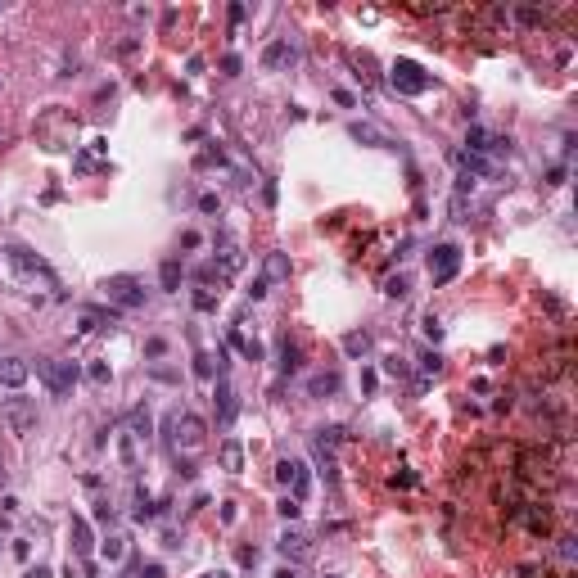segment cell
Returning <instances> with one entry per match:
<instances>
[{
	"mask_svg": "<svg viewBox=\"0 0 578 578\" xmlns=\"http://www.w3.org/2000/svg\"><path fill=\"white\" fill-rule=\"evenodd\" d=\"M547 186H565V167H551V172H547Z\"/></svg>",
	"mask_w": 578,
	"mask_h": 578,
	"instance_id": "51",
	"label": "cell"
},
{
	"mask_svg": "<svg viewBox=\"0 0 578 578\" xmlns=\"http://www.w3.org/2000/svg\"><path fill=\"white\" fill-rule=\"evenodd\" d=\"M276 479H281V488H289L294 501H303L307 492H312V475H307V465L298 461V456H281V461H276Z\"/></svg>",
	"mask_w": 578,
	"mask_h": 578,
	"instance_id": "7",
	"label": "cell"
},
{
	"mask_svg": "<svg viewBox=\"0 0 578 578\" xmlns=\"http://www.w3.org/2000/svg\"><path fill=\"white\" fill-rule=\"evenodd\" d=\"M276 371H281V375H298V371H303V344H298V339H281V361H276Z\"/></svg>",
	"mask_w": 578,
	"mask_h": 578,
	"instance_id": "12",
	"label": "cell"
},
{
	"mask_svg": "<svg viewBox=\"0 0 578 578\" xmlns=\"http://www.w3.org/2000/svg\"><path fill=\"white\" fill-rule=\"evenodd\" d=\"M141 578H163V565H141Z\"/></svg>",
	"mask_w": 578,
	"mask_h": 578,
	"instance_id": "52",
	"label": "cell"
},
{
	"mask_svg": "<svg viewBox=\"0 0 578 578\" xmlns=\"http://www.w3.org/2000/svg\"><path fill=\"white\" fill-rule=\"evenodd\" d=\"M117 452H122V465L136 470V438L131 434H117Z\"/></svg>",
	"mask_w": 578,
	"mask_h": 578,
	"instance_id": "28",
	"label": "cell"
},
{
	"mask_svg": "<svg viewBox=\"0 0 578 578\" xmlns=\"http://www.w3.org/2000/svg\"><path fill=\"white\" fill-rule=\"evenodd\" d=\"M195 307H199V312H217V294L203 289V285H195Z\"/></svg>",
	"mask_w": 578,
	"mask_h": 578,
	"instance_id": "29",
	"label": "cell"
},
{
	"mask_svg": "<svg viewBox=\"0 0 578 578\" xmlns=\"http://www.w3.org/2000/svg\"><path fill=\"white\" fill-rule=\"evenodd\" d=\"M5 262L14 266V276L18 281H27V285H46V289H59V281H55V271H50V262L41 258L37 249H27V244H18V240H9L5 244Z\"/></svg>",
	"mask_w": 578,
	"mask_h": 578,
	"instance_id": "2",
	"label": "cell"
},
{
	"mask_svg": "<svg viewBox=\"0 0 578 578\" xmlns=\"http://www.w3.org/2000/svg\"><path fill=\"white\" fill-rule=\"evenodd\" d=\"M271 578H298V565H281V570H276Z\"/></svg>",
	"mask_w": 578,
	"mask_h": 578,
	"instance_id": "54",
	"label": "cell"
},
{
	"mask_svg": "<svg viewBox=\"0 0 578 578\" xmlns=\"http://www.w3.org/2000/svg\"><path fill=\"white\" fill-rule=\"evenodd\" d=\"M145 357H149V361L167 357V339H163V335H149V339H145Z\"/></svg>",
	"mask_w": 578,
	"mask_h": 578,
	"instance_id": "30",
	"label": "cell"
},
{
	"mask_svg": "<svg viewBox=\"0 0 578 578\" xmlns=\"http://www.w3.org/2000/svg\"><path fill=\"white\" fill-rule=\"evenodd\" d=\"M0 484H5V465H0Z\"/></svg>",
	"mask_w": 578,
	"mask_h": 578,
	"instance_id": "56",
	"label": "cell"
},
{
	"mask_svg": "<svg viewBox=\"0 0 578 578\" xmlns=\"http://www.w3.org/2000/svg\"><path fill=\"white\" fill-rule=\"evenodd\" d=\"M199 578H231L226 570H208V574H199Z\"/></svg>",
	"mask_w": 578,
	"mask_h": 578,
	"instance_id": "55",
	"label": "cell"
},
{
	"mask_svg": "<svg viewBox=\"0 0 578 578\" xmlns=\"http://www.w3.org/2000/svg\"><path fill=\"white\" fill-rule=\"evenodd\" d=\"M212 402H217V420H221V425H231V420H235V411H240V402H235V389H231V380H226V375H217V398H212Z\"/></svg>",
	"mask_w": 578,
	"mask_h": 578,
	"instance_id": "15",
	"label": "cell"
},
{
	"mask_svg": "<svg viewBox=\"0 0 578 578\" xmlns=\"http://www.w3.org/2000/svg\"><path fill=\"white\" fill-rule=\"evenodd\" d=\"M461 262H465V253H461V244H452V240L434 244L430 258H425V266H430V281H434V285H452V281H456V271H461Z\"/></svg>",
	"mask_w": 578,
	"mask_h": 578,
	"instance_id": "4",
	"label": "cell"
},
{
	"mask_svg": "<svg viewBox=\"0 0 578 578\" xmlns=\"http://www.w3.org/2000/svg\"><path fill=\"white\" fill-rule=\"evenodd\" d=\"M86 375H91V384H109V380H113V371H109V361H91Z\"/></svg>",
	"mask_w": 578,
	"mask_h": 578,
	"instance_id": "32",
	"label": "cell"
},
{
	"mask_svg": "<svg viewBox=\"0 0 578 578\" xmlns=\"http://www.w3.org/2000/svg\"><path fill=\"white\" fill-rule=\"evenodd\" d=\"M244 294H249V303H262V298H266V294H271V285H266V281H262V276H258V281H253L249 289H244Z\"/></svg>",
	"mask_w": 578,
	"mask_h": 578,
	"instance_id": "38",
	"label": "cell"
},
{
	"mask_svg": "<svg viewBox=\"0 0 578 578\" xmlns=\"http://www.w3.org/2000/svg\"><path fill=\"white\" fill-rule=\"evenodd\" d=\"M72 167H77V172H95L100 163H95V154H77V158H72Z\"/></svg>",
	"mask_w": 578,
	"mask_h": 578,
	"instance_id": "43",
	"label": "cell"
},
{
	"mask_svg": "<svg viewBox=\"0 0 578 578\" xmlns=\"http://www.w3.org/2000/svg\"><path fill=\"white\" fill-rule=\"evenodd\" d=\"M27 375H32V366L23 357H0V389H14L18 393L27 384Z\"/></svg>",
	"mask_w": 578,
	"mask_h": 578,
	"instance_id": "11",
	"label": "cell"
},
{
	"mask_svg": "<svg viewBox=\"0 0 578 578\" xmlns=\"http://www.w3.org/2000/svg\"><path fill=\"white\" fill-rule=\"evenodd\" d=\"M100 289H104V298H109L113 307H122V312H136V307H145V285L136 281V276H109Z\"/></svg>",
	"mask_w": 578,
	"mask_h": 578,
	"instance_id": "6",
	"label": "cell"
},
{
	"mask_svg": "<svg viewBox=\"0 0 578 578\" xmlns=\"http://www.w3.org/2000/svg\"><path fill=\"white\" fill-rule=\"evenodd\" d=\"M240 68H244V59H240V55H221V72H226V77H235Z\"/></svg>",
	"mask_w": 578,
	"mask_h": 578,
	"instance_id": "42",
	"label": "cell"
},
{
	"mask_svg": "<svg viewBox=\"0 0 578 578\" xmlns=\"http://www.w3.org/2000/svg\"><path fill=\"white\" fill-rule=\"evenodd\" d=\"M371 348H375V339H371V330H348V335H344V352H348L352 361L371 357Z\"/></svg>",
	"mask_w": 578,
	"mask_h": 578,
	"instance_id": "18",
	"label": "cell"
},
{
	"mask_svg": "<svg viewBox=\"0 0 578 578\" xmlns=\"http://www.w3.org/2000/svg\"><path fill=\"white\" fill-rule=\"evenodd\" d=\"M375 384H380L375 371H361V393H375Z\"/></svg>",
	"mask_w": 578,
	"mask_h": 578,
	"instance_id": "47",
	"label": "cell"
},
{
	"mask_svg": "<svg viewBox=\"0 0 578 578\" xmlns=\"http://www.w3.org/2000/svg\"><path fill=\"white\" fill-rule=\"evenodd\" d=\"M158 515V506H154V497H149V492L141 488V484H136V497H131V520H154Z\"/></svg>",
	"mask_w": 578,
	"mask_h": 578,
	"instance_id": "24",
	"label": "cell"
},
{
	"mask_svg": "<svg viewBox=\"0 0 578 578\" xmlns=\"http://www.w3.org/2000/svg\"><path fill=\"white\" fill-rule=\"evenodd\" d=\"M326 578H339V574H326Z\"/></svg>",
	"mask_w": 578,
	"mask_h": 578,
	"instance_id": "57",
	"label": "cell"
},
{
	"mask_svg": "<svg viewBox=\"0 0 578 578\" xmlns=\"http://www.w3.org/2000/svg\"><path fill=\"white\" fill-rule=\"evenodd\" d=\"M335 393H339V371H316V375L307 380V398L326 402V398H335Z\"/></svg>",
	"mask_w": 578,
	"mask_h": 578,
	"instance_id": "16",
	"label": "cell"
},
{
	"mask_svg": "<svg viewBox=\"0 0 578 578\" xmlns=\"http://www.w3.org/2000/svg\"><path fill=\"white\" fill-rule=\"evenodd\" d=\"M163 434H167V447H172V452H203V443H208V425H203L195 411H181V406L167 411Z\"/></svg>",
	"mask_w": 578,
	"mask_h": 578,
	"instance_id": "1",
	"label": "cell"
},
{
	"mask_svg": "<svg viewBox=\"0 0 578 578\" xmlns=\"http://www.w3.org/2000/svg\"><path fill=\"white\" fill-rule=\"evenodd\" d=\"M195 375L199 380H212V375H221V361H217V352H195Z\"/></svg>",
	"mask_w": 578,
	"mask_h": 578,
	"instance_id": "26",
	"label": "cell"
},
{
	"mask_svg": "<svg viewBox=\"0 0 578 578\" xmlns=\"http://www.w3.org/2000/svg\"><path fill=\"white\" fill-rule=\"evenodd\" d=\"M235 515H240V510H235V501H221V520L235 524Z\"/></svg>",
	"mask_w": 578,
	"mask_h": 578,
	"instance_id": "50",
	"label": "cell"
},
{
	"mask_svg": "<svg viewBox=\"0 0 578 578\" xmlns=\"http://www.w3.org/2000/svg\"><path fill=\"white\" fill-rule=\"evenodd\" d=\"M100 555H104V560H109V565L127 560V538H122V533H109V538L100 542Z\"/></svg>",
	"mask_w": 578,
	"mask_h": 578,
	"instance_id": "25",
	"label": "cell"
},
{
	"mask_svg": "<svg viewBox=\"0 0 578 578\" xmlns=\"http://www.w3.org/2000/svg\"><path fill=\"white\" fill-rule=\"evenodd\" d=\"M335 104H339V109H357V95H352V91H335Z\"/></svg>",
	"mask_w": 578,
	"mask_h": 578,
	"instance_id": "45",
	"label": "cell"
},
{
	"mask_svg": "<svg viewBox=\"0 0 578 578\" xmlns=\"http://www.w3.org/2000/svg\"><path fill=\"white\" fill-rule=\"evenodd\" d=\"M127 434H131L136 443H145V447H149V438H154V416H149V406H145V402L131 411V430H127Z\"/></svg>",
	"mask_w": 578,
	"mask_h": 578,
	"instance_id": "19",
	"label": "cell"
},
{
	"mask_svg": "<svg viewBox=\"0 0 578 578\" xmlns=\"http://www.w3.org/2000/svg\"><path fill=\"white\" fill-rule=\"evenodd\" d=\"M384 375H406V357H398V352H393V357H384Z\"/></svg>",
	"mask_w": 578,
	"mask_h": 578,
	"instance_id": "37",
	"label": "cell"
},
{
	"mask_svg": "<svg viewBox=\"0 0 578 578\" xmlns=\"http://www.w3.org/2000/svg\"><path fill=\"white\" fill-rule=\"evenodd\" d=\"M438 371H443V357H438V352H420V375L430 380V375H438Z\"/></svg>",
	"mask_w": 578,
	"mask_h": 578,
	"instance_id": "31",
	"label": "cell"
},
{
	"mask_svg": "<svg viewBox=\"0 0 578 578\" xmlns=\"http://www.w3.org/2000/svg\"><path fill=\"white\" fill-rule=\"evenodd\" d=\"M348 131H352V141H361V145H384V149H393V141H389L384 131H375L371 122H352Z\"/></svg>",
	"mask_w": 578,
	"mask_h": 578,
	"instance_id": "23",
	"label": "cell"
},
{
	"mask_svg": "<svg viewBox=\"0 0 578 578\" xmlns=\"http://www.w3.org/2000/svg\"><path fill=\"white\" fill-rule=\"evenodd\" d=\"M149 375H154L158 384H176V371H167V366H154V371H149Z\"/></svg>",
	"mask_w": 578,
	"mask_h": 578,
	"instance_id": "46",
	"label": "cell"
},
{
	"mask_svg": "<svg viewBox=\"0 0 578 578\" xmlns=\"http://www.w3.org/2000/svg\"><path fill=\"white\" fill-rule=\"evenodd\" d=\"M276 510H281V520H298V510H303V501H294V497H289V492H285V497L276 501Z\"/></svg>",
	"mask_w": 578,
	"mask_h": 578,
	"instance_id": "33",
	"label": "cell"
},
{
	"mask_svg": "<svg viewBox=\"0 0 578 578\" xmlns=\"http://www.w3.org/2000/svg\"><path fill=\"white\" fill-rule=\"evenodd\" d=\"M95 520H100V524H113V506H109V501H100V506H95Z\"/></svg>",
	"mask_w": 578,
	"mask_h": 578,
	"instance_id": "48",
	"label": "cell"
},
{
	"mask_svg": "<svg viewBox=\"0 0 578 578\" xmlns=\"http://www.w3.org/2000/svg\"><path fill=\"white\" fill-rule=\"evenodd\" d=\"M276 551L285 555V560H312V533L303 529H285L281 542H276Z\"/></svg>",
	"mask_w": 578,
	"mask_h": 578,
	"instance_id": "10",
	"label": "cell"
},
{
	"mask_svg": "<svg viewBox=\"0 0 578 578\" xmlns=\"http://www.w3.org/2000/svg\"><path fill=\"white\" fill-rule=\"evenodd\" d=\"M181 281H186V266H181V258H167L163 266H158V285H163V294H176Z\"/></svg>",
	"mask_w": 578,
	"mask_h": 578,
	"instance_id": "20",
	"label": "cell"
},
{
	"mask_svg": "<svg viewBox=\"0 0 578 578\" xmlns=\"http://www.w3.org/2000/svg\"><path fill=\"white\" fill-rule=\"evenodd\" d=\"M217 456H221V470H231V475H240V470H244V443H240V438H226Z\"/></svg>",
	"mask_w": 578,
	"mask_h": 578,
	"instance_id": "22",
	"label": "cell"
},
{
	"mask_svg": "<svg viewBox=\"0 0 578 578\" xmlns=\"http://www.w3.org/2000/svg\"><path fill=\"white\" fill-rule=\"evenodd\" d=\"M199 212H208V217H212V212H221V195L203 190V195H199Z\"/></svg>",
	"mask_w": 578,
	"mask_h": 578,
	"instance_id": "36",
	"label": "cell"
},
{
	"mask_svg": "<svg viewBox=\"0 0 578 578\" xmlns=\"http://www.w3.org/2000/svg\"><path fill=\"white\" fill-rule=\"evenodd\" d=\"M104 326H113V312H100V307H82V316H77V330H82V335H95V330H104Z\"/></svg>",
	"mask_w": 578,
	"mask_h": 578,
	"instance_id": "21",
	"label": "cell"
},
{
	"mask_svg": "<svg viewBox=\"0 0 578 578\" xmlns=\"http://www.w3.org/2000/svg\"><path fill=\"white\" fill-rule=\"evenodd\" d=\"M226 344H231L235 352H240V357H244V361H262V344H258V339H249V335H244V330H240V326H231V335H226Z\"/></svg>",
	"mask_w": 578,
	"mask_h": 578,
	"instance_id": "17",
	"label": "cell"
},
{
	"mask_svg": "<svg viewBox=\"0 0 578 578\" xmlns=\"http://www.w3.org/2000/svg\"><path fill=\"white\" fill-rule=\"evenodd\" d=\"M23 578H55V570H50V565H37V570H27Z\"/></svg>",
	"mask_w": 578,
	"mask_h": 578,
	"instance_id": "49",
	"label": "cell"
},
{
	"mask_svg": "<svg viewBox=\"0 0 578 578\" xmlns=\"http://www.w3.org/2000/svg\"><path fill=\"white\" fill-rule=\"evenodd\" d=\"M37 375L46 380L50 398H72V389H77L82 371H77V361H63V357H46V361H37Z\"/></svg>",
	"mask_w": 578,
	"mask_h": 578,
	"instance_id": "3",
	"label": "cell"
},
{
	"mask_svg": "<svg viewBox=\"0 0 578 578\" xmlns=\"http://www.w3.org/2000/svg\"><path fill=\"white\" fill-rule=\"evenodd\" d=\"M289 63H298V46L289 37H276L271 46L262 50V68L266 72H281V68H289Z\"/></svg>",
	"mask_w": 578,
	"mask_h": 578,
	"instance_id": "9",
	"label": "cell"
},
{
	"mask_svg": "<svg viewBox=\"0 0 578 578\" xmlns=\"http://www.w3.org/2000/svg\"><path fill=\"white\" fill-rule=\"evenodd\" d=\"M14 555H18V560H27V555H32V547H27L23 538H14Z\"/></svg>",
	"mask_w": 578,
	"mask_h": 578,
	"instance_id": "53",
	"label": "cell"
},
{
	"mask_svg": "<svg viewBox=\"0 0 578 578\" xmlns=\"http://www.w3.org/2000/svg\"><path fill=\"white\" fill-rule=\"evenodd\" d=\"M384 294H389V298H406V294H411V276H406V271L389 276V281H384Z\"/></svg>",
	"mask_w": 578,
	"mask_h": 578,
	"instance_id": "27",
	"label": "cell"
},
{
	"mask_svg": "<svg viewBox=\"0 0 578 578\" xmlns=\"http://www.w3.org/2000/svg\"><path fill=\"white\" fill-rule=\"evenodd\" d=\"M176 244H181L186 253H195L199 244H203V235H199V231H181V240H176Z\"/></svg>",
	"mask_w": 578,
	"mask_h": 578,
	"instance_id": "39",
	"label": "cell"
},
{
	"mask_svg": "<svg viewBox=\"0 0 578 578\" xmlns=\"http://www.w3.org/2000/svg\"><path fill=\"white\" fill-rule=\"evenodd\" d=\"M0 420L9 425V434H32L37 430V402L32 398H5L0 402Z\"/></svg>",
	"mask_w": 578,
	"mask_h": 578,
	"instance_id": "8",
	"label": "cell"
},
{
	"mask_svg": "<svg viewBox=\"0 0 578 578\" xmlns=\"http://www.w3.org/2000/svg\"><path fill=\"white\" fill-rule=\"evenodd\" d=\"M226 163V154H221V149H203V154L195 158V167H221Z\"/></svg>",
	"mask_w": 578,
	"mask_h": 578,
	"instance_id": "34",
	"label": "cell"
},
{
	"mask_svg": "<svg viewBox=\"0 0 578 578\" xmlns=\"http://www.w3.org/2000/svg\"><path fill=\"white\" fill-rule=\"evenodd\" d=\"M420 326H425V339H430V344H438V339H443V321H438L434 312H430V316H425V321H420Z\"/></svg>",
	"mask_w": 578,
	"mask_h": 578,
	"instance_id": "35",
	"label": "cell"
},
{
	"mask_svg": "<svg viewBox=\"0 0 578 578\" xmlns=\"http://www.w3.org/2000/svg\"><path fill=\"white\" fill-rule=\"evenodd\" d=\"M555 551H560V560H565V565H570L574 555H578V547H574V538H560V542H555Z\"/></svg>",
	"mask_w": 578,
	"mask_h": 578,
	"instance_id": "41",
	"label": "cell"
},
{
	"mask_svg": "<svg viewBox=\"0 0 578 578\" xmlns=\"http://www.w3.org/2000/svg\"><path fill=\"white\" fill-rule=\"evenodd\" d=\"M289 271H294V266H289V253L271 249V253L262 258V281H266V285H281V281H289Z\"/></svg>",
	"mask_w": 578,
	"mask_h": 578,
	"instance_id": "14",
	"label": "cell"
},
{
	"mask_svg": "<svg viewBox=\"0 0 578 578\" xmlns=\"http://www.w3.org/2000/svg\"><path fill=\"white\" fill-rule=\"evenodd\" d=\"M389 484H393V488H416V475L402 465V470H393V479H389Z\"/></svg>",
	"mask_w": 578,
	"mask_h": 578,
	"instance_id": "40",
	"label": "cell"
},
{
	"mask_svg": "<svg viewBox=\"0 0 578 578\" xmlns=\"http://www.w3.org/2000/svg\"><path fill=\"white\" fill-rule=\"evenodd\" d=\"M389 82H393V91H398V95H425V91L434 86V77H430V72H425L416 59H393Z\"/></svg>",
	"mask_w": 578,
	"mask_h": 578,
	"instance_id": "5",
	"label": "cell"
},
{
	"mask_svg": "<svg viewBox=\"0 0 578 578\" xmlns=\"http://www.w3.org/2000/svg\"><path fill=\"white\" fill-rule=\"evenodd\" d=\"M68 542H72V555H77V560H91V524L82 515L68 520Z\"/></svg>",
	"mask_w": 578,
	"mask_h": 578,
	"instance_id": "13",
	"label": "cell"
},
{
	"mask_svg": "<svg viewBox=\"0 0 578 578\" xmlns=\"http://www.w3.org/2000/svg\"><path fill=\"white\" fill-rule=\"evenodd\" d=\"M515 23H542V9H515Z\"/></svg>",
	"mask_w": 578,
	"mask_h": 578,
	"instance_id": "44",
	"label": "cell"
}]
</instances>
